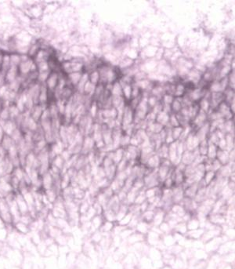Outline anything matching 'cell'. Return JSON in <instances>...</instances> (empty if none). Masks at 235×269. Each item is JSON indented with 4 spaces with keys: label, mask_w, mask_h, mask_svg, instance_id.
Here are the masks:
<instances>
[{
    "label": "cell",
    "mask_w": 235,
    "mask_h": 269,
    "mask_svg": "<svg viewBox=\"0 0 235 269\" xmlns=\"http://www.w3.org/2000/svg\"><path fill=\"white\" fill-rule=\"evenodd\" d=\"M6 86H2V88H0V96H3L4 94H6Z\"/></svg>",
    "instance_id": "4fadbf2b"
},
{
    "label": "cell",
    "mask_w": 235,
    "mask_h": 269,
    "mask_svg": "<svg viewBox=\"0 0 235 269\" xmlns=\"http://www.w3.org/2000/svg\"><path fill=\"white\" fill-rule=\"evenodd\" d=\"M24 102L23 101L22 97H21L20 99H19L18 104H17V105H18V108L20 109L21 111H22L23 109H24Z\"/></svg>",
    "instance_id": "30bf717a"
},
{
    "label": "cell",
    "mask_w": 235,
    "mask_h": 269,
    "mask_svg": "<svg viewBox=\"0 0 235 269\" xmlns=\"http://www.w3.org/2000/svg\"><path fill=\"white\" fill-rule=\"evenodd\" d=\"M56 79H57V77H56V75L55 74L53 75H52L50 78H49V81H48V85H49V86L50 87V88H53V87H54V86L56 85Z\"/></svg>",
    "instance_id": "3957f363"
},
{
    "label": "cell",
    "mask_w": 235,
    "mask_h": 269,
    "mask_svg": "<svg viewBox=\"0 0 235 269\" xmlns=\"http://www.w3.org/2000/svg\"><path fill=\"white\" fill-rule=\"evenodd\" d=\"M32 66V61L31 60L24 61V62L21 64V71L23 73H27L30 71Z\"/></svg>",
    "instance_id": "6da1fadb"
},
{
    "label": "cell",
    "mask_w": 235,
    "mask_h": 269,
    "mask_svg": "<svg viewBox=\"0 0 235 269\" xmlns=\"http://www.w3.org/2000/svg\"><path fill=\"white\" fill-rule=\"evenodd\" d=\"M39 99L41 100L42 101H46V92H45V89H42V92H41V94H40Z\"/></svg>",
    "instance_id": "9c48e42d"
},
{
    "label": "cell",
    "mask_w": 235,
    "mask_h": 269,
    "mask_svg": "<svg viewBox=\"0 0 235 269\" xmlns=\"http://www.w3.org/2000/svg\"><path fill=\"white\" fill-rule=\"evenodd\" d=\"M0 79H1V74H0Z\"/></svg>",
    "instance_id": "9a60e30c"
},
{
    "label": "cell",
    "mask_w": 235,
    "mask_h": 269,
    "mask_svg": "<svg viewBox=\"0 0 235 269\" xmlns=\"http://www.w3.org/2000/svg\"><path fill=\"white\" fill-rule=\"evenodd\" d=\"M41 114H42V110H41V108H40V107H36L35 110H34V112H33V115H32L33 118H33L34 121L38 119V118H39V117L41 116Z\"/></svg>",
    "instance_id": "277c9868"
},
{
    "label": "cell",
    "mask_w": 235,
    "mask_h": 269,
    "mask_svg": "<svg viewBox=\"0 0 235 269\" xmlns=\"http://www.w3.org/2000/svg\"><path fill=\"white\" fill-rule=\"evenodd\" d=\"M10 59V63L13 66H16V65L18 64L19 62H20V57L17 55H13Z\"/></svg>",
    "instance_id": "5b68a950"
},
{
    "label": "cell",
    "mask_w": 235,
    "mask_h": 269,
    "mask_svg": "<svg viewBox=\"0 0 235 269\" xmlns=\"http://www.w3.org/2000/svg\"><path fill=\"white\" fill-rule=\"evenodd\" d=\"M16 74H17V68L16 66H13L9 70L8 73H7L6 79L10 82H13L14 78L16 77Z\"/></svg>",
    "instance_id": "7a4b0ae2"
},
{
    "label": "cell",
    "mask_w": 235,
    "mask_h": 269,
    "mask_svg": "<svg viewBox=\"0 0 235 269\" xmlns=\"http://www.w3.org/2000/svg\"><path fill=\"white\" fill-rule=\"evenodd\" d=\"M28 127L30 129L32 130H34L37 128V125L35 123V121H34L33 118H30V120L28 121Z\"/></svg>",
    "instance_id": "8992f818"
},
{
    "label": "cell",
    "mask_w": 235,
    "mask_h": 269,
    "mask_svg": "<svg viewBox=\"0 0 235 269\" xmlns=\"http://www.w3.org/2000/svg\"><path fill=\"white\" fill-rule=\"evenodd\" d=\"M7 117H8V111L5 109V110H3L2 112L1 113V118L2 119H6Z\"/></svg>",
    "instance_id": "8fae6325"
},
{
    "label": "cell",
    "mask_w": 235,
    "mask_h": 269,
    "mask_svg": "<svg viewBox=\"0 0 235 269\" xmlns=\"http://www.w3.org/2000/svg\"><path fill=\"white\" fill-rule=\"evenodd\" d=\"M48 76V73L47 72H43V73H42V74L39 75V79L41 80V81H44V80L46 79V77H47Z\"/></svg>",
    "instance_id": "7c38bea8"
},
{
    "label": "cell",
    "mask_w": 235,
    "mask_h": 269,
    "mask_svg": "<svg viewBox=\"0 0 235 269\" xmlns=\"http://www.w3.org/2000/svg\"><path fill=\"white\" fill-rule=\"evenodd\" d=\"M2 62V56L0 55V64H1Z\"/></svg>",
    "instance_id": "5bb4252c"
},
{
    "label": "cell",
    "mask_w": 235,
    "mask_h": 269,
    "mask_svg": "<svg viewBox=\"0 0 235 269\" xmlns=\"http://www.w3.org/2000/svg\"><path fill=\"white\" fill-rule=\"evenodd\" d=\"M10 57H4V58H3V60H2V64H3V69H4V70H5V69H6V68H7V67H8L9 66V64H10Z\"/></svg>",
    "instance_id": "52a82bcc"
},
{
    "label": "cell",
    "mask_w": 235,
    "mask_h": 269,
    "mask_svg": "<svg viewBox=\"0 0 235 269\" xmlns=\"http://www.w3.org/2000/svg\"><path fill=\"white\" fill-rule=\"evenodd\" d=\"M39 68H40L41 71H44L45 70H47L48 65H47V64H46V62H45V61H42V62L39 64Z\"/></svg>",
    "instance_id": "ba28073f"
}]
</instances>
